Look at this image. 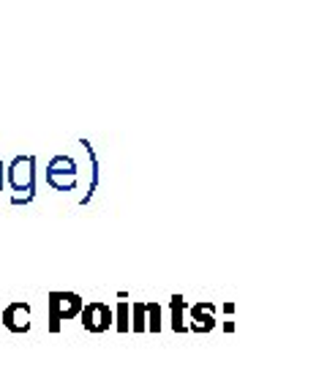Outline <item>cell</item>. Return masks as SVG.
I'll use <instances>...</instances> for the list:
<instances>
[{
  "instance_id": "11",
  "label": "cell",
  "mask_w": 327,
  "mask_h": 368,
  "mask_svg": "<svg viewBox=\"0 0 327 368\" xmlns=\"http://www.w3.org/2000/svg\"><path fill=\"white\" fill-rule=\"evenodd\" d=\"M131 333H148V314L145 303H131Z\"/></svg>"
},
{
  "instance_id": "2",
  "label": "cell",
  "mask_w": 327,
  "mask_h": 368,
  "mask_svg": "<svg viewBox=\"0 0 327 368\" xmlns=\"http://www.w3.org/2000/svg\"><path fill=\"white\" fill-rule=\"evenodd\" d=\"M82 306H85V300L82 295H77V292H50V300H47V308H50V316H47V322H50V333H60V328H63V322H69V319H79L82 314Z\"/></svg>"
},
{
  "instance_id": "10",
  "label": "cell",
  "mask_w": 327,
  "mask_h": 368,
  "mask_svg": "<svg viewBox=\"0 0 327 368\" xmlns=\"http://www.w3.org/2000/svg\"><path fill=\"white\" fill-rule=\"evenodd\" d=\"M145 314H148V333H161V328H164V308H161V303L148 300L145 303Z\"/></svg>"
},
{
  "instance_id": "9",
  "label": "cell",
  "mask_w": 327,
  "mask_h": 368,
  "mask_svg": "<svg viewBox=\"0 0 327 368\" xmlns=\"http://www.w3.org/2000/svg\"><path fill=\"white\" fill-rule=\"evenodd\" d=\"M112 311H115V330L123 335L131 333V303L128 300H118V306Z\"/></svg>"
},
{
  "instance_id": "8",
  "label": "cell",
  "mask_w": 327,
  "mask_h": 368,
  "mask_svg": "<svg viewBox=\"0 0 327 368\" xmlns=\"http://www.w3.org/2000/svg\"><path fill=\"white\" fill-rule=\"evenodd\" d=\"M189 300L183 295H172L170 298V328L174 333H189V322H186V311H189Z\"/></svg>"
},
{
  "instance_id": "3",
  "label": "cell",
  "mask_w": 327,
  "mask_h": 368,
  "mask_svg": "<svg viewBox=\"0 0 327 368\" xmlns=\"http://www.w3.org/2000/svg\"><path fill=\"white\" fill-rule=\"evenodd\" d=\"M77 175H79L77 161L71 156H66V153L55 156L47 164V169H44V180H47V186L55 189V191H74L77 189Z\"/></svg>"
},
{
  "instance_id": "1",
  "label": "cell",
  "mask_w": 327,
  "mask_h": 368,
  "mask_svg": "<svg viewBox=\"0 0 327 368\" xmlns=\"http://www.w3.org/2000/svg\"><path fill=\"white\" fill-rule=\"evenodd\" d=\"M6 183L11 186V205L25 208L35 199V156H14L6 167Z\"/></svg>"
},
{
  "instance_id": "6",
  "label": "cell",
  "mask_w": 327,
  "mask_h": 368,
  "mask_svg": "<svg viewBox=\"0 0 327 368\" xmlns=\"http://www.w3.org/2000/svg\"><path fill=\"white\" fill-rule=\"evenodd\" d=\"M33 325V308L25 300H14L9 306H3V328L11 333H28Z\"/></svg>"
},
{
  "instance_id": "13",
  "label": "cell",
  "mask_w": 327,
  "mask_h": 368,
  "mask_svg": "<svg viewBox=\"0 0 327 368\" xmlns=\"http://www.w3.org/2000/svg\"><path fill=\"white\" fill-rule=\"evenodd\" d=\"M3 186H6V164L0 161V189H3Z\"/></svg>"
},
{
  "instance_id": "14",
  "label": "cell",
  "mask_w": 327,
  "mask_h": 368,
  "mask_svg": "<svg viewBox=\"0 0 327 368\" xmlns=\"http://www.w3.org/2000/svg\"><path fill=\"white\" fill-rule=\"evenodd\" d=\"M224 333H235V322H232V319L224 322Z\"/></svg>"
},
{
  "instance_id": "7",
  "label": "cell",
  "mask_w": 327,
  "mask_h": 368,
  "mask_svg": "<svg viewBox=\"0 0 327 368\" xmlns=\"http://www.w3.org/2000/svg\"><path fill=\"white\" fill-rule=\"evenodd\" d=\"M79 145L85 147V153H87V158H90V186H87V194L79 199V205L85 208L87 202L93 199V194H96V189H99V183H101V164H99V156H96V147L90 145V140H79Z\"/></svg>"
},
{
  "instance_id": "12",
  "label": "cell",
  "mask_w": 327,
  "mask_h": 368,
  "mask_svg": "<svg viewBox=\"0 0 327 368\" xmlns=\"http://www.w3.org/2000/svg\"><path fill=\"white\" fill-rule=\"evenodd\" d=\"M221 308H224V314H226V316H232V314H235V303H224Z\"/></svg>"
},
{
  "instance_id": "4",
  "label": "cell",
  "mask_w": 327,
  "mask_h": 368,
  "mask_svg": "<svg viewBox=\"0 0 327 368\" xmlns=\"http://www.w3.org/2000/svg\"><path fill=\"white\" fill-rule=\"evenodd\" d=\"M79 322L87 333H106L112 325H115V311L109 308V303L104 300H87L82 306V314H79Z\"/></svg>"
},
{
  "instance_id": "5",
  "label": "cell",
  "mask_w": 327,
  "mask_h": 368,
  "mask_svg": "<svg viewBox=\"0 0 327 368\" xmlns=\"http://www.w3.org/2000/svg\"><path fill=\"white\" fill-rule=\"evenodd\" d=\"M186 314H189L186 322H189L191 333H210V330H216V325H218V306L210 303V300L191 303Z\"/></svg>"
},
{
  "instance_id": "15",
  "label": "cell",
  "mask_w": 327,
  "mask_h": 368,
  "mask_svg": "<svg viewBox=\"0 0 327 368\" xmlns=\"http://www.w3.org/2000/svg\"><path fill=\"white\" fill-rule=\"evenodd\" d=\"M0 328H3V306H0Z\"/></svg>"
}]
</instances>
